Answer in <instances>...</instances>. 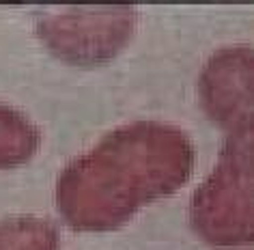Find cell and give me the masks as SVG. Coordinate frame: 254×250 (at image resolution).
<instances>
[{
	"label": "cell",
	"mask_w": 254,
	"mask_h": 250,
	"mask_svg": "<svg viewBox=\"0 0 254 250\" xmlns=\"http://www.w3.org/2000/svg\"><path fill=\"white\" fill-rule=\"evenodd\" d=\"M192 164V143L181 130L157 121L127 123L63 170L59 209L78 231L117 229L144 205L179 190Z\"/></svg>",
	"instance_id": "obj_1"
},
{
	"label": "cell",
	"mask_w": 254,
	"mask_h": 250,
	"mask_svg": "<svg viewBox=\"0 0 254 250\" xmlns=\"http://www.w3.org/2000/svg\"><path fill=\"white\" fill-rule=\"evenodd\" d=\"M192 227L211 246L254 244V153L226 140L220 162L192 201Z\"/></svg>",
	"instance_id": "obj_2"
},
{
	"label": "cell",
	"mask_w": 254,
	"mask_h": 250,
	"mask_svg": "<svg viewBox=\"0 0 254 250\" xmlns=\"http://www.w3.org/2000/svg\"><path fill=\"white\" fill-rule=\"evenodd\" d=\"M134 24L131 7H73L41 15L37 30L56 56L75 65H97L121 52Z\"/></svg>",
	"instance_id": "obj_3"
},
{
	"label": "cell",
	"mask_w": 254,
	"mask_h": 250,
	"mask_svg": "<svg viewBox=\"0 0 254 250\" xmlns=\"http://www.w3.org/2000/svg\"><path fill=\"white\" fill-rule=\"evenodd\" d=\"M205 114L226 130L254 123V48L218 50L207 61L198 80Z\"/></svg>",
	"instance_id": "obj_4"
},
{
	"label": "cell",
	"mask_w": 254,
	"mask_h": 250,
	"mask_svg": "<svg viewBox=\"0 0 254 250\" xmlns=\"http://www.w3.org/2000/svg\"><path fill=\"white\" fill-rule=\"evenodd\" d=\"M39 147V132L15 108L0 104V168L28 162Z\"/></svg>",
	"instance_id": "obj_5"
},
{
	"label": "cell",
	"mask_w": 254,
	"mask_h": 250,
	"mask_svg": "<svg viewBox=\"0 0 254 250\" xmlns=\"http://www.w3.org/2000/svg\"><path fill=\"white\" fill-rule=\"evenodd\" d=\"M0 250H59V231L33 216L0 222Z\"/></svg>",
	"instance_id": "obj_6"
}]
</instances>
